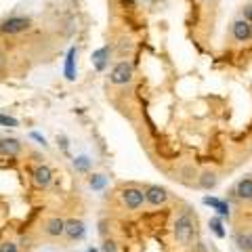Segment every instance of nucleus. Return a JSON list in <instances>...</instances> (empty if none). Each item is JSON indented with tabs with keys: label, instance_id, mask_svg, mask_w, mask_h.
Here are the masks:
<instances>
[{
	"label": "nucleus",
	"instance_id": "f257e3e1",
	"mask_svg": "<svg viewBox=\"0 0 252 252\" xmlns=\"http://www.w3.org/2000/svg\"><path fill=\"white\" fill-rule=\"evenodd\" d=\"M172 233H175V240L181 246H189L195 238V215L191 210H183L175 220V227H172Z\"/></svg>",
	"mask_w": 252,
	"mask_h": 252
},
{
	"label": "nucleus",
	"instance_id": "f03ea898",
	"mask_svg": "<svg viewBox=\"0 0 252 252\" xmlns=\"http://www.w3.org/2000/svg\"><path fill=\"white\" fill-rule=\"evenodd\" d=\"M132 76H135V67H132L130 61H118L116 65L112 67V72H109V82L116 84V86H124L132 80Z\"/></svg>",
	"mask_w": 252,
	"mask_h": 252
},
{
	"label": "nucleus",
	"instance_id": "7ed1b4c3",
	"mask_svg": "<svg viewBox=\"0 0 252 252\" xmlns=\"http://www.w3.org/2000/svg\"><path fill=\"white\" fill-rule=\"evenodd\" d=\"M120 200L128 210H139V208H143V204H145V191L141 187L128 185L120 191Z\"/></svg>",
	"mask_w": 252,
	"mask_h": 252
},
{
	"label": "nucleus",
	"instance_id": "20e7f679",
	"mask_svg": "<svg viewBox=\"0 0 252 252\" xmlns=\"http://www.w3.org/2000/svg\"><path fill=\"white\" fill-rule=\"evenodd\" d=\"M32 28V19L30 17H21V15H15V17H9L0 23V32L6 36H15L21 34V32H28Z\"/></svg>",
	"mask_w": 252,
	"mask_h": 252
},
{
	"label": "nucleus",
	"instance_id": "39448f33",
	"mask_svg": "<svg viewBox=\"0 0 252 252\" xmlns=\"http://www.w3.org/2000/svg\"><path fill=\"white\" fill-rule=\"evenodd\" d=\"M145 191V202L152 204V206H164V204L168 202V189L166 187H160V185H145L143 187Z\"/></svg>",
	"mask_w": 252,
	"mask_h": 252
},
{
	"label": "nucleus",
	"instance_id": "423d86ee",
	"mask_svg": "<svg viewBox=\"0 0 252 252\" xmlns=\"http://www.w3.org/2000/svg\"><path fill=\"white\" fill-rule=\"evenodd\" d=\"M231 38L235 42H248L252 40V23H248L246 19H233L231 21Z\"/></svg>",
	"mask_w": 252,
	"mask_h": 252
},
{
	"label": "nucleus",
	"instance_id": "0eeeda50",
	"mask_svg": "<svg viewBox=\"0 0 252 252\" xmlns=\"http://www.w3.org/2000/svg\"><path fill=\"white\" fill-rule=\"evenodd\" d=\"M32 177H34V183L38 187H49L53 183L55 172H53L51 166H46V164H38V166L34 168V172H32Z\"/></svg>",
	"mask_w": 252,
	"mask_h": 252
},
{
	"label": "nucleus",
	"instance_id": "6e6552de",
	"mask_svg": "<svg viewBox=\"0 0 252 252\" xmlns=\"http://www.w3.org/2000/svg\"><path fill=\"white\" fill-rule=\"evenodd\" d=\"M21 154V141L13 137H0V156L15 158Z\"/></svg>",
	"mask_w": 252,
	"mask_h": 252
},
{
	"label": "nucleus",
	"instance_id": "1a4fd4ad",
	"mask_svg": "<svg viewBox=\"0 0 252 252\" xmlns=\"http://www.w3.org/2000/svg\"><path fill=\"white\" fill-rule=\"evenodd\" d=\"M86 233V225L82 223L80 219H67L65 220V235L67 240H82Z\"/></svg>",
	"mask_w": 252,
	"mask_h": 252
},
{
	"label": "nucleus",
	"instance_id": "9d476101",
	"mask_svg": "<svg viewBox=\"0 0 252 252\" xmlns=\"http://www.w3.org/2000/svg\"><path fill=\"white\" fill-rule=\"evenodd\" d=\"M109 55H112V49H109L107 44L101 46V49H97V51H93L91 61H93V67L97 69V72H103V69L109 65Z\"/></svg>",
	"mask_w": 252,
	"mask_h": 252
},
{
	"label": "nucleus",
	"instance_id": "9b49d317",
	"mask_svg": "<svg viewBox=\"0 0 252 252\" xmlns=\"http://www.w3.org/2000/svg\"><path fill=\"white\" fill-rule=\"evenodd\" d=\"M235 198L238 200H244V202H250L252 200V177H244L235 183V189H233Z\"/></svg>",
	"mask_w": 252,
	"mask_h": 252
},
{
	"label": "nucleus",
	"instance_id": "f8f14e48",
	"mask_svg": "<svg viewBox=\"0 0 252 252\" xmlns=\"http://www.w3.org/2000/svg\"><path fill=\"white\" fill-rule=\"evenodd\" d=\"M44 233L49 235V238H61V235H65V220L59 217L49 219L44 225Z\"/></svg>",
	"mask_w": 252,
	"mask_h": 252
},
{
	"label": "nucleus",
	"instance_id": "ddd939ff",
	"mask_svg": "<svg viewBox=\"0 0 252 252\" xmlns=\"http://www.w3.org/2000/svg\"><path fill=\"white\" fill-rule=\"evenodd\" d=\"M76 57H78V49L72 46L65 55V67H63V76H65V80H69V82L76 80Z\"/></svg>",
	"mask_w": 252,
	"mask_h": 252
},
{
	"label": "nucleus",
	"instance_id": "4468645a",
	"mask_svg": "<svg viewBox=\"0 0 252 252\" xmlns=\"http://www.w3.org/2000/svg\"><path fill=\"white\" fill-rule=\"evenodd\" d=\"M202 202L206 204V206H210V208H215L220 217H227L229 219V204H227L225 200H219V198H212V195H204L202 198Z\"/></svg>",
	"mask_w": 252,
	"mask_h": 252
},
{
	"label": "nucleus",
	"instance_id": "2eb2a0df",
	"mask_svg": "<svg viewBox=\"0 0 252 252\" xmlns=\"http://www.w3.org/2000/svg\"><path fill=\"white\" fill-rule=\"evenodd\" d=\"M217 183H219V177H217L215 170H204L202 175L198 177V185L202 189H206V191H208V189H215Z\"/></svg>",
	"mask_w": 252,
	"mask_h": 252
},
{
	"label": "nucleus",
	"instance_id": "dca6fc26",
	"mask_svg": "<svg viewBox=\"0 0 252 252\" xmlns=\"http://www.w3.org/2000/svg\"><path fill=\"white\" fill-rule=\"evenodd\" d=\"M235 242H238V246L244 250V252H252V229L248 231H240L238 235H235Z\"/></svg>",
	"mask_w": 252,
	"mask_h": 252
},
{
	"label": "nucleus",
	"instance_id": "f3484780",
	"mask_svg": "<svg viewBox=\"0 0 252 252\" xmlns=\"http://www.w3.org/2000/svg\"><path fill=\"white\" fill-rule=\"evenodd\" d=\"M91 164H93V160H91L89 156H78V158H74V168L80 170V172H89L91 170Z\"/></svg>",
	"mask_w": 252,
	"mask_h": 252
},
{
	"label": "nucleus",
	"instance_id": "a211bd4d",
	"mask_svg": "<svg viewBox=\"0 0 252 252\" xmlns=\"http://www.w3.org/2000/svg\"><path fill=\"white\" fill-rule=\"evenodd\" d=\"M208 227H210V231L215 233L217 238H220V240H223L225 235H227L225 229H223V223H220V219H219V217H212V219H210V223H208Z\"/></svg>",
	"mask_w": 252,
	"mask_h": 252
},
{
	"label": "nucleus",
	"instance_id": "6ab92c4d",
	"mask_svg": "<svg viewBox=\"0 0 252 252\" xmlns=\"http://www.w3.org/2000/svg\"><path fill=\"white\" fill-rule=\"evenodd\" d=\"M89 183H91V187H93V189H97V191H99V189H103V187H105L107 179H105L103 175H93V177L89 179Z\"/></svg>",
	"mask_w": 252,
	"mask_h": 252
},
{
	"label": "nucleus",
	"instance_id": "aec40b11",
	"mask_svg": "<svg viewBox=\"0 0 252 252\" xmlns=\"http://www.w3.org/2000/svg\"><path fill=\"white\" fill-rule=\"evenodd\" d=\"M0 126H9V128H17L19 120L13 116H6V114H0Z\"/></svg>",
	"mask_w": 252,
	"mask_h": 252
},
{
	"label": "nucleus",
	"instance_id": "412c9836",
	"mask_svg": "<svg viewBox=\"0 0 252 252\" xmlns=\"http://www.w3.org/2000/svg\"><path fill=\"white\" fill-rule=\"evenodd\" d=\"M101 252H118V242L112 240V238H107L103 242V246H101Z\"/></svg>",
	"mask_w": 252,
	"mask_h": 252
},
{
	"label": "nucleus",
	"instance_id": "4be33fe9",
	"mask_svg": "<svg viewBox=\"0 0 252 252\" xmlns=\"http://www.w3.org/2000/svg\"><path fill=\"white\" fill-rule=\"evenodd\" d=\"M0 252H19V246L15 242H0Z\"/></svg>",
	"mask_w": 252,
	"mask_h": 252
},
{
	"label": "nucleus",
	"instance_id": "5701e85b",
	"mask_svg": "<svg viewBox=\"0 0 252 252\" xmlns=\"http://www.w3.org/2000/svg\"><path fill=\"white\" fill-rule=\"evenodd\" d=\"M242 19H246L248 23H252V2L242 4Z\"/></svg>",
	"mask_w": 252,
	"mask_h": 252
},
{
	"label": "nucleus",
	"instance_id": "b1692460",
	"mask_svg": "<svg viewBox=\"0 0 252 252\" xmlns=\"http://www.w3.org/2000/svg\"><path fill=\"white\" fill-rule=\"evenodd\" d=\"M130 49H132L130 38H122V40H120V55H124L126 51H130Z\"/></svg>",
	"mask_w": 252,
	"mask_h": 252
},
{
	"label": "nucleus",
	"instance_id": "393cba45",
	"mask_svg": "<svg viewBox=\"0 0 252 252\" xmlns=\"http://www.w3.org/2000/svg\"><path fill=\"white\" fill-rule=\"evenodd\" d=\"M30 137L34 139V141H38V143H40L42 147H46V139L40 135V132H36V130H34V132H30Z\"/></svg>",
	"mask_w": 252,
	"mask_h": 252
},
{
	"label": "nucleus",
	"instance_id": "a878e982",
	"mask_svg": "<svg viewBox=\"0 0 252 252\" xmlns=\"http://www.w3.org/2000/svg\"><path fill=\"white\" fill-rule=\"evenodd\" d=\"M57 143H61V149H63V152H67V139L65 137H57Z\"/></svg>",
	"mask_w": 252,
	"mask_h": 252
},
{
	"label": "nucleus",
	"instance_id": "bb28decb",
	"mask_svg": "<svg viewBox=\"0 0 252 252\" xmlns=\"http://www.w3.org/2000/svg\"><path fill=\"white\" fill-rule=\"evenodd\" d=\"M4 67H6V55H4L2 51H0V72H2Z\"/></svg>",
	"mask_w": 252,
	"mask_h": 252
},
{
	"label": "nucleus",
	"instance_id": "cd10ccee",
	"mask_svg": "<svg viewBox=\"0 0 252 252\" xmlns=\"http://www.w3.org/2000/svg\"><path fill=\"white\" fill-rule=\"evenodd\" d=\"M89 252H97V250H94V248H91V250H89Z\"/></svg>",
	"mask_w": 252,
	"mask_h": 252
},
{
	"label": "nucleus",
	"instance_id": "c85d7f7f",
	"mask_svg": "<svg viewBox=\"0 0 252 252\" xmlns=\"http://www.w3.org/2000/svg\"><path fill=\"white\" fill-rule=\"evenodd\" d=\"M210 2H212V0H210Z\"/></svg>",
	"mask_w": 252,
	"mask_h": 252
}]
</instances>
